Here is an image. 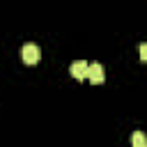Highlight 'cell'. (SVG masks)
<instances>
[{
    "label": "cell",
    "instance_id": "5",
    "mask_svg": "<svg viewBox=\"0 0 147 147\" xmlns=\"http://www.w3.org/2000/svg\"><path fill=\"white\" fill-rule=\"evenodd\" d=\"M140 60L147 62V44H140Z\"/></svg>",
    "mask_w": 147,
    "mask_h": 147
},
{
    "label": "cell",
    "instance_id": "3",
    "mask_svg": "<svg viewBox=\"0 0 147 147\" xmlns=\"http://www.w3.org/2000/svg\"><path fill=\"white\" fill-rule=\"evenodd\" d=\"M87 78H90L94 85L103 83V78H106V76H103V67H101L99 62H92V64H90V69H87Z\"/></svg>",
    "mask_w": 147,
    "mask_h": 147
},
{
    "label": "cell",
    "instance_id": "2",
    "mask_svg": "<svg viewBox=\"0 0 147 147\" xmlns=\"http://www.w3.org/2000/svg\"><path fill=\"white\" fill-rule=\"evenodd\" d=\"M87 69H90V64H87L85 60H76V62H71L69 74H71L76 80H83V78H87Z\"/></svg>",
    "mask_w": 147,
    "mask_h": 147
},
{
    "label": "cell",
    "instance_id": "4",
    "mask_svg": "<svg viewBox=\"0 0 147 147\" xmlns=\"http://www.w3.org/2000/svg\"><path fill=\"white\" fill-rule=\"evenodd\" d=\"M131 145H133V147H147V136H145L142 131H133Z\"/></svg>",
    "mask_w": 147,
    "mask_h": 147
},
{
    "label": "cell",
    "instance_id": "1",
    "mask_svg": "<svg viewBox=\"0 0 147 147\" xmlns=\"http://www.w3.org/2000/svg\"><path fill=\"white\" fill-rule=\"evenodd\" d=\"M21 55H23V62L25 64H37L41 60V51H39L37 44H25L23 51H21Z\"/></svg>",
    "mask_w": 147,
    "mask_h": 147
}]
</instances>
